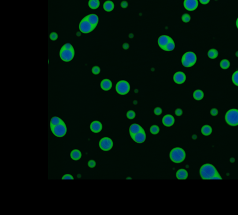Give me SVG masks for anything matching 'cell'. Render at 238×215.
Segmentation results:
<instances>
[{
	"label": "cell",
	"instance_id": "3957f363",
	"mask_svg": "<svg viewBox=\"0 0 238 215\" xmlns=\"http://www.w3.org/2000/svg\"><path fill=\"white\" fill-rule=\"evenodd\" d=\"M197 61V57L193 52H187L185 53L181 59L182 65L185 67L193 66Z\"/></svg>",
	"mask_w": 238,
	"mask_h": 215
},
{
	"label": "cell",
	"instance_id": "ffe728a7",
	"mask_svg": "<svg viewBox=\"0 0 238 215\" xmlns=\"http://www.w3.org/2000/svg\"><path fill=\"white\" fill-rule=\"evenodd\" d=\"M114 3L111 1H106L105 2L103 8L106 12H111L114 8Z\"/></svg>",
	"mask_w": 238,
	"mask_h": 215
},
{
	"label": "cell",
	"instance_id": "2e32d148",
	"mask_svg": "<svg viewBox=\"0 0 238 215\" xmlns=\"http://www.w3.org/2000/svg\"><path fill=\"white\" fill-rule=\"evenodd\" d=\"M142 130H143V128L138 124H134L131 125L130 127V129H129V131H130V134L131 137L133 136L135 134L139 133Z\"/></svg>",
	"mask_w": 238,
	"mask_h": 215
},
{
	"label": "cell",
	"instance_id": "7a4b0ae2",
	"mask_svg": "<svg viewBox=\"0 0 238 215\" xmlns=\"http://www.w3.org/2000/svg\"><path fill=\"white\" fill-rule=\"evenodd\" d=\"M186 154L184 150L180 147L172 149L170 154L171 161L175 163L182 162L185 158Z\"/></svg>",
	"mask_w": 238,
	"mask_h": 215
},
{
	"label": "cell",
	"instance_id": "e0dca14e",
	"mask_svg": "<svg viewBox=\"0 0 238 215\" xmlns=\"http://www.w3.org/2000/svg\"><path fill=\"white\" fill-rule=\"evenodd\" d=\"M86 19L95 28L96 27L98 23V17L95 14H90L85 17Z\"/></svg>",
	"mask_w": 238,
	"mask_h": 215
},
{
	"label": "cell",
	"instance_id": "8d00e7d4",
	"mask_svg": "<svg viewBox=\"0 0 238 215\" xmlns=\"http://www.w3.org/2000/svg\"><path fill=\"white\" fill-rule=\"evenodd\" d=\"M88 166L90 168H94L96 166V162L94 160H90L88 162Z\"/></svg>",
	"mask_w": 238,
	"mask_h": 215
},
{
	"label": "cell",
	"instance_id": "1f68e13d",
	"mask_svg": "<svg viewBox=\"0 0 238 215\" xmlns=\"http://www.w3.org/2000/svg\"><path fill=\"white\" fill-rule=\"evenodd\" d=\"M127 117L128 119H134V118L135 117L136 113H135V112L134 111L130 110V111H129L127 112Z\"/></svg>",
	"mask_w": 238,
	"mask_h": 215
},
{
	"label": "cell",
	"instance_id": "bcb514c9",
	"mask_svg": "<svg viewBox=\"0 0 238 215\" xmlns=\"http://www.w3.org/2000/svg\"><path fill=\"white\" fill-rule=\"evenodd\" d=\"M236 25H237V28L238 29V18H237V21H236Z\"/></svg>",
	"mask_w": 238,
	"mask_h": 215
},
{
	"label": "cell",
	"instance_id": "ac0fdd59",
	"mask_svg": "<svg viewBox=\"0 0 238 215\" xmlns=\"http://www.w3.org/2000/svg\"><path fill=\"white\" fill-rule=\"evenodd\" d=\"M101 88L104 91H109L111 89L112 83L111 81L109 79L103 80L100 84Z\"/></svg>",
	"mask_w": 238,
	"mask_h": 215
},
{
	"label": "cell",
	"instance_id": "4316f807",
	"mask_svg": "<svg viewBox=\"0 0 238 215\" xmlns=\"http://www.w3.org/2000/svg\"><path fill=\"white\" fill-rule=\"evenodd\" d=\"M175 47V42L174 40L172 39L171 41H170L169 42L165 47L163 50L165 51H171L174 50Z\"/></svg>",
	"mask_w": 238,
	"mask_h": 215
},
{
	"label": "cell",
	"instance_id": "44dd1931",
	"mask_svg": "<svg viewBox=\"0 0 238 215\" xmlns=\"http://www.w3.org/2000/svg\"><path fill=\"white\" fill-rule=\"evenodd\" d=\"M70 156L72 160L77 161L81 157V152L78 149H74L71 151Z\"/></svg>",
	"mask_w": 238,
	"mask_h": 215
},
{
	"label": "cell",
	"instance_id": "f1b7e54d",
	"mask_svg": "<svg viewBox=\"0 0 238 215\" xmlns=\"http://www.w3.org/2000/svg\"><path fill=\"white\" fill-rule=\"evenodd\" d=\"M232 81L235 86H238V70L234 72V74H233Z\"/></svg>",
	"mask_w": 238,
	"mask_h": 215
},
{
	"label": "cell",
	"instance_id": "9a60e30c",
	"mask_svg": "<svg viewBox=\"0 0 238 215\" xmlns=\"http://www.w3.org/2000/svg\"><path fill=\"white\" fill-rule=\"evenodd\" d=\"M162 121L164 126L170 127L174 125L175 122V119L171 115H166L163 118Z\"/></svg>",
	"mask_w": 238,
	"mask_h": 215
},
{
	"label": "cell",
	"instance_id": "8fae6325",
	"mask_svg": "<svg viewBox=\"0 0 238 215\" xmlns=\"http://www.w3.org/2000/svg\"><path fill=\"white\" fill-rule=\"evenodd\" d=\"M174 82L177 84H182L186 81V75L181 71L176 72L173 77Z\"/></svg>",
	"mask_w": 238,
	"mask_h": 215
},
{
	"label": "cell",
	"instance_id": "ab89813d",
	"mask_svg": "<svg viewBox=\"0 0 238 215\" xmlns=\"http://www.w3.org/2000/svg\"><path fill=\"white\" fill-rule=\"evenodd\" d=\"M175 115H176V116H181L182 114H183V110H182L181 109H176V110H175Z\"/></svg>",
	"mask_w": 238,
	"mask_h": 215
},
{
	"label": "cell",
	"instance_id": "ba28073f",
	"mask_svg": "<svg viewBox=\"0 0 238 215\" xmlns=\"http://www.w3.org/2000/svg\"><path fill=\"white\" fill-rule=\"evenodd\" d=\"M74 50H67L61 48L60 52V56L62 60L65 62H69L74 59Z\"/></svg>",
	"mask_w": 238,
	"mask_h": 215
},
{
	"label": "cell",
	"instance_id": "b9f144b4",
	"mask_svg": "<svg viewBox=\"0 0 238 215\" xmlns=\"http://www.w3.org/2000/svg\"><path fill=\"white\" fill-rule=\"evenodd\" d=\"M210 0H199L200 2L202 5H207L209 3Z\"/></svg>",
	"mask_w": 238,
	"mask_h": 215
},
{
	"label": "cell",
	"instance_id": "277c9868",
	"mask_svg": "<svg viewBox=\"0 0 238 215\" xmlns=\"http://www.w3.org/2000/svg\"><path fill=\"white\" fill-rule=\"evenodd\" d=\"M225 120L226 123L230 126H238V110L231 109L229 110L225 115Z\"/></svg>",
	"mask_w": 238,
	"mask_h": 215
},
{
	"label": "cell",
	"instance_id": "7bdbcfd3",
	"mask_svg": "<svg viewBox=\"0 0 238 215\" xmlns=\"http://www.w3.org/2000/svg\"><path fill=\"white\" fill-rule=\"evenodd\" d=\"M122 47L124 50H127L129 48V45L127 43H125L122 45Z\"/></svg>",
	"mask_w": 238,
	"mask_h": 215
},
{
	"label": "cell",
	"instance_id": "9c48e42d",
	"mask_svg": "<svg viewBox=\"0 0 238 215\" xmlns=\"http://www.w3.org/2000/svg\"><path fill=\"white\" fill-rule=\"evenodd\" d=\"M99 146L102 150L107 151L110 150L112 147L113 142L111 139L109 137H104L100 141Z\"/></svg>",
	"mask_w": 238,
	"mask_h": 215
},
{
	"label": "cell",
	"instance_id": "cb8c5ba5",
	"mask_svg": "<svg viewBox=\"0 0 238 215\" xmlns=\"http://www.w3.org/2000/svg\"><path fill=\"white\" fill-rule=\"evenodd\" d=\"M64 122L61 119L58 117H52L50 121V127L53 126H57L60 124Z\"/></svg>",
	"mask_w": 238,
	"mask_h": 215
},
{
	"label": "cell",
	"instance_id": "f35d334b",
	"mask_svg": "<svg viewBox=\"0 0 238 215\" xmlns=\"http://www.w3.org/2000/svg\"><path fill=\"white\" fill-rule=\"evenodd\" d=\"M62 180H74V177H73L71 175L66 174V175H64V176L62 177Z\"/></svg>",
	"mask_w": 238,
	"mask_h": 215
},
{
	"label": "cell",
	"instance_id": "d590c367",
	"mask_svg": "<svg viewBox=\"0 0 238 215\" xmlns=\"http://www.w3.org/2000/svg\"><path fill=\"white\" fill-rule=\"evenodd\" d=\"M162 112H163L162 109L160 107H156L154 109V113L156 115H157V116L160 115L162 113Z\"/></svg>",
	"mask_w": 238,
	"mask_h": 215
},
{
	"label": "cell",
	"instance_id": "7dc6e473",
	"mask_svg": "<svg viewBox=\"0 0 238 215\" xmlns=\"http://www.w3.org/2000/svg\"><path fill=\"white\" fill-rule=\"evenodd\" d=\"M77 36H80V35H81V34H80V33H79V32H78V33H77Z\"/></svg>",
	"mask_w": 238,
	"mask_h": 215
},
{
	"label": "cell",
	"instance_id": "d6a6232c",
	"mask_svg": "<svg viewBox=\"0 0 238 215\" xmlns=\"http://www.w3.org/2000/svg\"><path fill=\"white\" fill-rule=\"evenodd\" d=\"M100 71H101L100 68L98 67V66H94V67H92V72L93 74H99L100 72Z\"/></svg>",
	"mask_w": 238,
	"mask_h": 215
},
{
	"label": "cell",
	"instance_id": "603a6c76",
	"mask_svg": "<svg viewBox=\"0 0 238 215\" xmlns=\"http://www.w3.org/2000/svg\"><path fill=\"white\" fill-rule=\"evenodd\" d=\"M212 132V128L209 125H205L201 128V133L205 136H209Z\"/></svg>",
	"mask_w": 238,
	"mask_h": 215
},
{
	"label": "cell",
	"instance_id": "30bf717a",
	"mask_svg": "<svg viewBox=\"0 0 238 215\" xmlns=\"http://www.w3.org/2000/svg\"><path fill=\"white\" fill-rule=\"evenodd\" d=\"M199 5L198 0H184V6L185 8L189 11H193L195 10Z\"/></svg>",
	"mask_w": 238,
	"mask_h": 215
},
{
	"label": "cell",
	"instance_id": "d6986e66",
	"mask_svg": "<svg viewBox=\"0 0 238 215\" xmlns=\"http://www.w3.org/2000/svg\"><path fill=\"white\" fill-rule=\"evenodd\" d=\"M187 176L188 173L185 169H180L176 172V177L178 180H185Z\"/></svg>",
	"mask_w": 238,
	"mask_h": 215
},
{
	"label": "cell",
	"instance_id": "52a82bcc",
	"mask_svg": "<svg viewBox=\"0 0 238 215\" xmlns=\"http://www.w3.org/2000/svg\"><path fill=\"white\" fill-rule=\"evenodd\" d=\"M95 28L89 22L85 17L79 24V29L83 33H89L91 32Z\"/></svg>",
	"mask_w": 238,
	"mask_h": 215
},
{
	"label": "cell",
	"instance_id": "4fadbf2b",
	"mask_svg": "<svg viewBox=\"0 0 238 215\" xmlns=\"http://www.w3.org/2000/svg\"><path fill=\"white\" fill-rule=\"evenodd\" d=\"M172 40V38L167 35H162L158 38V45L159 47L163 50L165 47Z\"/></svg>",
	"mask_w": 238,
	"mask_h": 215
},
{
	"label": "cell",
	"instance_id": "836d02e7",
	"mask_svg": "<svg viewBox=\"0 0 238 215\" xmlns=\"http://www.w3.org/2000/svg\"><path fill=\"white\" fill-rule=\"evenodd\" d=\"M50 38L52 41H56L58 38V35L56 32H52L50 35Z\"/></svg>",
	"mask_w": 238,
	"mask_h": 215
},
{
	"label": "cell",
	"instance_id": "ee69618b",
	"mask_svg": "<svg viewBox=\"0 0 238 215\" xmlns=\"http://www.w3.org/2000/svg\"><path fill=\"white\" fill-rule=\"evenodd\" d=\"M215 179H218V180H222V177L220 176V175L219 174H218V175H216L215 176H214V177H213V178H211V180H215Z\"/></svg>",
	"mask_w": 238,
	"mask_h": 215
},
{
	"label": "cell",
	"instance_id": "8992f818",
	"mask_svg": "<svg viewBox=\"0 0 238 215\" xmlns=\"http://www.w3.org/2000/svg\"><path fill=\"white\" fill-rule=\"evenodd\" d=\"M51 130L53 134L58 137L64 136L67 132V127L65 122L60 124L57 126L51 127Z\"/></svg>",
	"mask_w": 238,
	"mask_h": 215
},
{
	"label": "cell",
	"instance_id": "e575fe53",
	"mask_svg": "<svg viewBox=\"0 0 238 215\" xmlns=\"http://www.w3.org/2000/svg\"><path fill=\"white\" fill-rule=\"evenodd\" d=\"M61 48H65V49H67V50H74L73 46H72L71 44H69V43H67V44H65Z\"/></svg>",
	"mask_w": 238,
	"mask_h": 215
},
{
	"label": "cell",
	"instance_id": "83f0119b",
	"mask_svg": "<svg viewBox=\"0 0 238 215\" xmlns=\"http://www.w3.org/2000/svg\"><path fill=\"white\" fill-rule=\"evenodd\" d=\"M220 67L223 70H226L229 68L230 66V63L229 60L226 59H222L220 62Z\"/></svg>",
	"mask_w": 238,
	"mask_h": 215
},
{
	"label": "cell",
	"instance_id": "5bb4252c",
	"mask_svg": "<svg viewBox=\"0 0 238 215\" xmlns=\"http://www.w3.org/2000/svg\"><path fill=\"white\" fill-rule=\"evenodd\" d=\"M103 128V125L101 123L98 121H95L92 122L90 125V129L94 133L100 132Z\"/></svg>",
	"mask_w": 238,
	"mask_h": 215
},
{
	"label": "cell",
	"instance_id": "7c38bea8",
	"mask_svg": "<svg viewBox=\"0 0 238 215\" xmlns=\"http://www.w3.org/2000/svg\"><path fill=\"white\" fill-rule=\"evenodd\" d=\"M131 138L136 143H143L146 140V134H145L144 130L143 129L139 133L135 134L133 136L131 137Z\"/></svg>",
	"mask_w": 238,
	"mask_h": 215
},
{
	"label": "cell",
	"instance_id": "74e56055",
	"mask_svg": "<svg viewBox=\"0 0 238 215\" xmlns=\"http://www.w3.org/2000/svg\"><path fill=\"white\" fill-rule=\"evenodd\" d=\"M210 114L213 116H215L218 114V110L216 109H213L210 111Z\"/></svg>",
	"mask_w": 238,
	"mask_h": 215
},
{
	"label": "cell",
	"instance_id": "d4e9b609",
	"mask_svg": "<svg viewBox=\"0 0 238 215\" xmlns=\"http://www.w3.org/2000/svg\"><path fill=\"white\" fill-rule=\"evenodd\" d=\"M89 6L92 10H95L100 6V1L99 0H89Z\"/></svg>",
	"mask_w": 238,
	"mask_h": 215
},
{
	"label": "cell",
	"instance_id": "c3c4849f",
	"mask_svg": "<svg viewBox=\"0 0 238 215\" xmlns=\"http://www.w3.org/2000/svg\"><path fill=\"white\" fill-rule=\"evenodd\" d=\"M236 56H237V57H238V52H237V53H236Z\"/></svg>",
	"mask_w": 238,
	"mask_h": 215
},
{
	"label": "cell",
	"instance_id": "f6af8a7d",
	"mask_svg": "<svg viewBox=\"0 0 238 215\" xmlns=\"http://www.w3.org/2000/svg\"><path fill=\"white\" fill-rule=\"evenodd\" d=\"M234 161H235V159L234 158H230V162H232V163H233V162H234Z\"/></svg>",
	"mask_w": 238,
	"mask_h": 215
},
{
	"label": "cell",
	"instance_id": "484cf974",
	"mask_svg": "<svg viewBox=\"0 0 238 215\" xmlns=\"http://www.w3.org/2000/svg\"><path fill=\"white\" fill-rule=\"evenodd\" d=\"M218 55H219V52L217 51V50L214 48L210 49L208 52V56L211 59H215L216 58H217L218 56Z\"/></svg>",
	"mask_w": 238,
	"mask_h": 215
},
{
	"label": "cell",
	"instance_id": "60d3db41",
	"mask_svg": "<svg viewBox=\"0 0 238 215\" xmlns=\"http://www.w3.org/2000/svg\"><path fill=\"white\" fill-rule=\"evenodd\" d=\"M128 6V2L126 1H123L121 3V7L123 8H126Z\"/></svg>",
	"mask_w": 238,
	"mask_h": 215
},
{
	"label": "cell",
	"instance_id": "f546056e",
	"mask_svg": "<svg viewBox=\"0 0 238 215\" xmlns=\"http://www.w3.org/2000/svg\"><path fill=\"white\" fill-rule=\"evenodd\" d=\"M150 132L153 134H158L160 131V128L159 127V126L157 125H153L150 127Z\"/></svg>",
	"mask_w": 238,
	"mask_h": 215
},
{
	"label": "cell",
	"instance_id": "5b68a950",
	"mask_svg": "<svg viewBox=\"0 0 238 215\" xmlns=\"http://www.w3.org/2000/svg\"><path fill=\"white\" fill-rule=\"evenodd\" d=\"M130 89V86L128 82L121 80L118 82L116 85V92L121 95H125L129 93Z\"/></svg>",
	"mask_w": 238,
	"mask_h": 215
},
{
	"label": "cell",
	"instance_id": "6da1fadb",
	"mask_svg": "<svg viewBox=\"0 0 238 215\" xmlns=\"http://www.w3.org/2000/svg\"><path fill=\"white\" fill-rule=\"evenodd\" d=\"M200 174L203 180H211V178L219 173L213 164L207 163L201 166Z\"/></svg>",
	"mask_w": 238,
	"mask_h": 215
},
{
	"label": "cell",
	"instance_id": "4dcf8cb0",
	"mask_svg": "<svg viewBox=\"0 0 238 215\" xmlns=\"http://www.w3.org/2000/svg\"><path fill=\"white\" fill-rule=\"evenodd\" d=\"M181 20L184 23H189L191 20V16L188 14H184L181 17Z\"/></svg>",
	"mask_w": 238,
	"mask_h": 215
},
{
	"label": "cell",
	"instance_id": "7402d4cb",
	"mask_svg": "<svg viewBox=\"0 0 238 215\" xmlns=\"http://www.w3.org/2000/svg\"><path fill=\"white\" fill-rule=\"evenodd\" d=\"M204 92L200 89H196L193 93V97L195 100L197 101H200L204 97Z\"/></svg>",
	"mask_w": 238,
	"mask_h": 215
}]
</instances>
